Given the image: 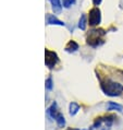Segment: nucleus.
Listing matches in <instances>:
<instances>
[{
	"label": "nucleus",
	"mask_w": 123,
	"mask_h": 130,
	"mask_svg": "<svg viewBox=\"0 0 123 130\" xmlns=\"http://www.w3.org/2000/svg\"><path fill=\"white\" fill-rule=\"evenodd\" d=\"M78 49V44L75 41H70L66 46V52L68 53H75Z\"/></svg>",
	"instance_id": "nucleus-7"
},
{
	"label": "nucleus",
	"mask_w": 123,
	"mask_h": 130,
	"mask_svg": "<svg viewBox=\"0 0 123 130\" xmlns=\"http://www.w3.org/2000/svg\"><path fill=\"white\" fill-rule=\"evenodd\" d=\"M107 110H109V111L117 110V111H120V113H122V111H123V106H122V105H120V104H118V103L109 102V103H108Z\"/></svg>",
	"instance_id": "nucleus-8"
},
{
	"label": "nucleus",
	"mask_w": 123,
	"mask_h": 130,
	"mask_svg": "<svg viewBox=\"0 0 123 130\" xmlns=\"http://www.w3.org/2000/svg\"><path fill=\"white\" fill-rule=\"evenodd\" d=\"M101 1H102V0H93V3H94L95 6H99Z\"/></svg>",
	"instance_id": "nucleus-14"
},
{
	"label": "nucleus",
	"mask_w": 123,
	"mask_h": 130,
	"mask_svg": "<svg viewBox=\"0 0 123 130\" xmlns=\"http://www.w3.org/2000/svg\"><path fill=\"white\" fill-rule=\"evenodd\" d=\"M67 130H78V129H75V128H68Z\"/></svg>",
	"instance_id": "nucleus-16"
},
{
	"label": "nucleus",
	"mask_w": 123,
	"mask_h": 130,
	"mask_svg": "<svg viewBox=\"0 0 123 130\" xmlns=\"http://www.w3.org/2000/svg\"><path fill=\"white\" fill-rule=\"evenodd\" d=\"M59 62V57L55 52L46 49L45 50V63L46 67H48L49 69H53L56 67V64Z\"/></svg>",
	"instance_id": "nucleus-4"
},
{
	"label": "nucleus",
	"mask_w": 123,
	"mask_h": 130,
	"mask_svg": "<svg viewBox=\"0 0 123 130\" xmlns=\"http://www.w3.org/2000/svg\"><path fill=\"white\" fill-rule=\"evenodd\" d=\"M52 6V10L55 11V13H60L62 10V5H61L60 0H50Z\"/></svg>",
	"instance_id": "nucleus-10"
},
{
	"label": "nucleus",
	"mask_w": 123,
	"mask_h": 130,
	"mask_svg": "<svg viewBox=\"0 0 123 130\" xmlns=\"http://www.w3.org/2000/svg\"><path fill=\"white\" fill-rule=\"evenodd\" d=\"M100 88L105 94L110 96V97H115L120 96L123 93V84L120 82H117L112 79L106 78V79H100Z\"/></svg>",
	"instance_id": "nucleus-1"
},
{
	"label": "nucleus",
	"mask_w": 123,
	"mask_h": 130,
	"mask_svg": "<svg viewBox=\"0 0 123 130\" xmlns=\"http://www.w3.org/2000/svg\"><path fill=\"white\" fill-rule=\"evenodd\" d=\"M45 86H46V90H48V91H51V90L53 89V82H52V78L51 77H49L46 80Z\"/></svg>",
	"instance_id": "nucleus-12"
},
{
	"label": "nucleus",
	"mask_w": 123,
	"mask_h": 130,
	"mask_svg": "<svg viewBox=\"0 0 123 130\" xmlns=\"http://www.w3.org/2000/svg\"><path fill=\"white\" fill-rule=\"evenodd\" d=\"M86 25H87V21H86V15L85 14H83V15L81 17V19H79L78 21V27L81 28V30L84 31L86 28Z\"/></svg>",
	"instance_id": "nucleus-11"
},
{
	"label": "nucleus",
	"mask_w": 123,
	"mask_h": 130,
	"mask_svg": "<svg viewBox=\"0 0 123 130\" xmlns=\"http://www.w3.org/2000/svg\"><path fill=\"white\" fill-rule=\"evenodd\" d=\"M101 21V12L98 8H93L88 13V24L90 26H96Z\"/></svg>",
	"instance_id": "nucleus-5"
},
{
	"label": "nucleus",
	"mask_w": 123,
	"mask_h": 130,
	"mask_svg": "<svg viewBox=\"0 0 123 130\" xmlns=\"http://www.w3.org/2000/svg\"><path fill=\"white\" fill-rule=\"evenodd\" d=\"M106 34V32L104 30H93L89 34V37L87 38V44L93 46V47H97L102 44V41L100 39V36Z\"/></svg>",
	"instance_id": "nucleus-3"
},
{
	"label": "nucleus",
	"mask_w": 123,
	"mask_h": 130,
	"mask_svg": "<svg viewBox=\"0 0 123 130\" xmlns=\"http://www.w3.org/2000/svg\"><path fill=\"white\" fill-rule=\"evenodd\" d=\"M79 109H81V107L75 102H72V103H70V105H69V113H70L71 116H75V115L78 113Z\"/></svg>",
	"instance_id": "nucleus-9"
},
{
	"label": "nucleus",
	"mask_w": 123,
	"mask_h": 130,
	"mask_svg": "<svg viewBox=\"0 0 123 130\" xmlns=\"http://www.w3.org/2000/svg\"><path fill=\"white\" fill-rule=\"evenodd\" d=\"M74 3H75V0H63V7H66V8H70Z\"/></svg>",
	"instance_id": "nucleus-13"
},
{
	"label": "nucleus",
	"mask_w": 123,
	"mask_h": 130,
	"mask_svg": "<svg viewBox=\"0 0 123 130\" xmlns=\"http://www.w3.org/2000/svg\"><path fill=\"white\" fill-rule=\"evenodd\" d=\"M110 128H111V126H110V125H106L101 130H110Z\"/></svg>",
	"instance_id": "nucleus-15"
},
{
	"label": "nucleus",
	"mask_w": 123,
	"mask_h": 130,
	"mask_svg": "<svg viewBox=\"0 0 123 130\" xmlns=\"http://www.w3.org/2000/svg\"><path fill=\"white\" fill-rule=\"evenodd\" d=\"M47 114L49 115V117H51L52 119H55L58 127L60 128H63L66 126V119H64L63 115L58 111V106H57V103H52L51 106H50L48 109H47Z\"/></svg>",
	"instance_id": "nucleus-2"
},
{
	"label": "nucleus",
	"mask_w": 123,
	"mask_h": 130,
	"mask_svg": "<svg viewBox=\"0 0 123 130\" xmlns=\"http://www.w3.org/2000/svg\"><path fill=\"white\" fill-rule=\"evenodd\" d=\"M46 22H47V24H50V25H60V26H63L64 25V23L62 22V21L57 19L55 15H52V14H47L46 15Z\"/></svg>",
	"instance_id": "nucleus-6"
}]
</instances>
